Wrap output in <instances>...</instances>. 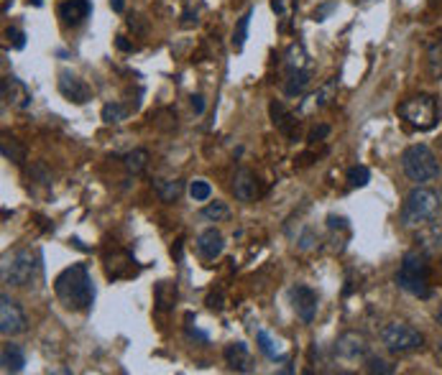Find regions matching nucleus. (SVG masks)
<instances>
[{
    "label": "nucleus",
    "instance_id": "nucleus-1",
    "mask_svg": "<svg viewBox=\"0 0 442 375\" xmlns=\"http://www.w3.org/2000/svg\"><path fill=\"white\" fill-rule=\"evenodd\" d=\"M54 294L57 299L64 304V309L72 311H87L95 304V286H92L90 271L84 263L64 268L62 273L54 278Z\"/></svg>",
    "mask_w": 442,
    "mask_h": 375
},
{
    "label": "nucleus",
    "instance_id": "nucleus-2",
    "mask_svg": "<svg viewBox=\"0 0 442 375\" xmlns=\"http://www.w3.org/2000/svg\"><path fill=\"white\" fill-rule=\"evenodd\" d=\"M396 284L407 294L417 299H430L432 286H430V260L425 250H409L396 271Z\"/></svg>",
    "mask_w": 442,
    "mask_h": 375
},
{
    "label": "nucleus",
    "instance_id": "nucleus-3",
    "mask_svg": "<svg viewBox=\"0 0 442 375\" xmlns=\"http://www.w3.org/2000/svg\"><path fill=\"white\" fill-rule=\"evenodd\" d=\"M440 212V194L427 186H417L407 194L401 204V225L404 227H425L430 225Z\"/></svg>",
    "mask_w": 442,
    "mask_h": 375
},
{
    "label": "nucleus",
    "instance_id": "nucleus-4",
    "mask_svg": "<svg viewBox=\"0 0 442 375\" xmlns=\"http://www.w3.org/2000/svg\"><path fill=\"white\" fill-rule=\"evenodd\" d=\"M401 169H404L409 182L417 184L432 182L440 176V164L430 151V146H425V143H414L401 153Z\"/></svg>",
    "mask_w": 442,
    "mask_h": 375
},
{
    "label": "nucleus",
    "instance_id": "nucleus-5",
    "mask_svg": "<svg viewBox=\"0 0 442 375\" xmlns=\"http://www.w3.org/2000/svg\"><path fill=\"white\" fill-rule=\"evenodd\" d=\"M401 120H407L412 128L417 131H432L437 120H440V102L432 95H417V97H409L396 108Z\"/></svg>",
    "mask_w": 442,
    "mask_h": 375
},
{
    "label": "nucleus",
    "instance_id": "nucleus-6",
    "mask_svg": "<svg viewBox=\"0 0 442 375\" xmlns=\"http://www.w3.org/2000/svg\"><path fill=\"white\" fill-rule=\"evenodd\" d=\"M39 253L34 250H16L10 258L3 260V281L10 286H28L34 284L36 273H39Z\"/></svg>",
    "mask_w": 442,
    "mask_h": 375
},
{
    "label": "nucleus",
    "instance_id": "nucleus-7",
    "mask_svg": "<svg viewBox=\"0 0 442 375\" xmlns=\"http://www.w3.org/2000/svg\"><path fill=\"white\" fill-rule=\"evenodd\" d=\"M381 342L386 345L389 352L404 355V352H414L425 345V334L414 329V327L404 325V322H392L381 329Z\"/></svg>",
    "mask_w": 442,
    "mask_h": 375
},
{
    "label": "nucleus",
    "instance_id": "nucleus-8",
    "mask_svg": "<svg viewBox=\"0 0 442 375\" xmlns=\"http://www.w3.org/2000/svg\"><path fill=\"white\" fill-rule=\"evenodd\" d=\"M289 301H292L294 314H297L304 325H312V322H315V317H317V307H320L317 291H312V289L304 284H297L289 289Z\"/></svg>",
    "mask_w": 442,
    "mask_h": 375
},
{
    "label": "nucleus",
    "instance_id": "nucleus-9",
    "mask_svg": "<svg viewBox=\"0 0 442 375\" xmlns=\"http://www.w3.org/2000/svg\"><path fill=\"white\" fill-rule=\"evenodd\" d=\"M0 332L6 337H16L26 332V314L16 299H10L8 294L0 296Z\"/></svg>",
    "mask_w": 442,
    "mask_h": 375
},
{
    "label": "nucleus",
    "instance_id": "nucleus-10",
    "mask_svg": "<svg viewBox=\"0 0 442 375\" xmlns=\"http://www.w3.org/2000/svg\"><path fill=\"white\" fill-rule=\"evenodd\" d=\"M59 92L75 105H84V102L92 100V90L87 87V82L80 79L77 75H72V72H67V69L59 72Z\"/></svg>",
    "mask_w": 442,
    "mask_h": 375
},
{
    "label": "nucleus",
    "instance_id": "nucleus-11",
    "mask_svg": "<svg viewBox=\"0 0 442 375\" xmlns=\"http://www.w3.org/2000/svg\"><path fill=\"white\" fill-rule=\"evenodd\" d=\"M335 355L342 360H358L368 355V340L360 332H342L335 342Z\"/></svg>",
    "mask_w": 442,
    "mask_h": 375
},
{
    "label": "nucleus",
    "instance_id": "nucleus-12",
    "mask_svg": "<svg viewBox=\"0 0 442 375\" xmlns=\"http://www.w3.org/2000/svg\"><path fill=\"white\" fill-rule=\"evenodd\" d=\"M0 90H3V102L10 105V108L26 110L31 105V92H28V87L18 77H3Z\"/></svg>",
    "mask_w": 442,
    "mask_h": 375
},
{
    "label": "nucleus",
    "instance_id": "nucleus-13",
    "mask_svg": "<svg viewBox=\"0 0 442 375\" xmlns=\"http://www.w3.org/2000/svg\"><path fill=\"white\" fill-rule=\"evenodd\" d=\"M59 18H62V23L64 26H80L84 23L92 13V3L90 0H64L62 6H59Z\"/></svg>",
    "mask_w": 442,
    "mask_h": 375
},
{
    "label": "nucleus",
    "instance_id": "nucleus-14",
    "mask_svg": "<svg viewBox=\"0 0 442 375\" xmlns=\"http://www.w3.org/2000/svg\"><path fill=\"white\" fill-rule=\"evenodd\" d=\"M233 194L235 200L241 202H253L259 197V179L250 169H238L233 176Z\"/></svg>",
    "mask_w": 442,
    "mask_h": 375
},
{
    "label": "nucleus",
    "instance_id": "nucleus-15",
    "mask_svg": "<svg viewBox=\"0 0 442 375\" xmlns=\"http://www.w3.org/2000/svg\"><path fill=\"white\" fill-rule=\"evenodd\" d=\"M268 115H271V123H274L284 135H289V138H297V135H300V120L284 108L282 102H276V100L271 102V105H268Z\"/></svg>",
    "mask_w": 442,
    "mask_h": 375
},
{
    "label": "nucleus",
    "instance_id": "nucleus-16",
    "mask_svg": "<svg viewBox=\"0 0 442 375\" xmlns=\"http://www.w3.org/2000/svg\"><path fill=\"white\" fill-rule=\"evenodd\" d=\"M197 250H200V256L205 260H215L217 256L225 250V238H223L220 230L208 227V230L200 233V238H197Z\"/></svg>",
    "mask_w": 442,
    "mask_h": 375
},
{
    "label": "nucleus",
    "instance_id": "nucleus-17",
    "mask_svg": "<svg viewBox=\"0 0 442 375\" xmlns=\"http://www.w3.org/2000/svg\"><path fill=\"white\" fill-rule=\"evenodd\" d=\"M223 355H225V363L235 373H250V352L246 342H230Z\"/></svg>",
    "mask_w": 442,
    "mask_h": 375
},
{
    "label": "nucleus",
    "instance_id": "nucleus-18",
    "mask_svg": "<svg viewBox=\"0 0 442 375\" xmlns=\"http://www.w3.org/2000/svg\"><path fill=\"white\" fill-rule=\"evenodd\" d=\"M0 365H3V373H21L26 365V355L24 350L8 342V345H3V352H0Z\"/></svg>",
    "mask_w": 442,
    "mask_h": 375
},
{
    "label": "nucleus",
    "instance_id": "nucleus-19",
    "mask_svg": "<svg viewBox=\"0 0 442 375\" xmlns=\"http://www.w3.org/2000/svg\"><path fill=\"white\" fill-rule=\"evenodd\" d=\"M335 92H338V79H327L322 87H320L315 95H309L307 100H304V105H302V110L304 113H309V110H317V108H325L327 102L335 97Z\"/></svg>",
    "mask_w": 442,
    "mask_h": 375
},
{
    "label": "nucleus",
    "instance_id": "nucleus-20",
    "mask_svg": "<svg viewBox=\"0 0 442 375\" xmlns=\"http://www.w3.org/2000/svg\"><path fill=\"white\" fill-rule=\"evenodd\" d=\"M309 87V72L307 69H286V82H284V95L297 97Z\"/></svg>",
    "mask_w": 442,
    "mask_h": 375
},
{
    "label": "nucleus",
    "instance_id": "nucleus-21",
    "mask_svg": "<svg viewBox=\"0 0 442 375\" xmlns=\"http://www.w3.org/2000/svg\"><path fill=\"white\" fill-rule=\"evenodd\" d=\"M154 189H156L161 202H169V204H172V202H176L182 197L184 182L182 179H156V182H154Z\"/></svg>",
    "mask_w": 442,
    "mask_h": 375
},
{
    "label": "nucleus",
    "instance_id": "nucleus-22",
    "mask_svg": "<svg viewBox=\"0 0 442 375\" xmlns=\"http://www.w3.org/2000/svg\"><path fill=\"white\" fill-rule=\"evenodd\" d=\"M123 166H125V171H128V174H133V176L143 174V171H146V166H149V151L136 148V151H131V153H125Z\"/></svg>",
    "mask_w": 442,
    "mask_h": 375
},
{
    "label": "nucleus",
    "instance_id": "nucleus-23",
    "mask_svg": "<svg viewBox=\"0 0 442 375\" xmlns=\"http://www.w3.org/2000/svg\"><path fill=\"white\" fill-rule=\"evenodd\" d=\"M176 301V284H172V281H161V284H156V309L159 311H167V309L174 307Z\"/></svg>",
    "mask_w": 442,
    "mask_h": 375
},
{
    "label": "nucleus",
    "instance_id": "nucleus-24",
    "mask_svg": "<svg viewBox=\"0 0 442 375\" xmlns=\"http://www.w3.org/2000/svg\"><path fill=\"white\" fill-rule=\"evenodd\" d=\"M256 342H259V350L264 352L268 360H274V363H276V360H286L284 350L279 347V342L271 340V334H268V332H264V329H261V332L256 334Z\"/></svg>",
    "mask_w": 442,
    "mask_h": 375
},
{
    "label": "nucleus",
    "instance_id": "nucleus-25",
    "mask_svg": "<svg viewBox=\"0 0 442 375\" xmlns=\"http://www.w3.org/2000/svg\"><path fill=\"white\" fill-rule=\"evenodd\" d=\"M0 151H3L6 161H13V164H24L26 161V146L21 141H16V138H3Z\"/></svg>",
    "mask_w": 442,
    "mask_h": 375
},
{
    "label": "nucleus",
    "instance_id": "nucleus-26",
    "mask_svg": "<svg viewBox=\"0 0 442 375\" xmlns=\"http://www.w3.org/2000/svg\"><path fill=\"white\" fill-rule=\"evenodd\" d=\"M250 18H253V8H248L238 18V23H235V31H233V49L235 51H243L246 46V39H248V26H250Z\"/></svg>",
    "mask_w": 442,
    "mask_h": 375
},
{
    "label": "nucleus",
    "instance_id": "nucleus-27",
    "mask_svg": "<svg viewBox=\"0 0 442 375\" xmlns=\"http://www.w3.org/2000/svg\"><path fill=\"white\" fill-rule=\"evenodd\" d=\"M284 64H286V69H307L309 57H307V51H304V46H302V44H292L289 51H286Z\"/></svg>",
    "mask_w": 442,
    "mask_h": 375
},
{
    "label": "nucleus",
    "instance_id": "nucleus-28",
    "mask_svg": "<svg viewBox=\"0 0 442 375\" xmlns=\"http://www.w3.org/2000/svg\"><path fill=\"white\" fill-rule=\"evenodd\" d=\"M102 120L108 125L113 123H123L125 117H128V108L125 105H120V102H108V105H102Z\"/></svg>",
    "mask_w": 442,
    "mask_h": 375
},
{
    "label": "nucleus",
    "instance_id": "nucleus-29",
    "mask_svg": "<svg viewBox=\"0 0 442 375\" xmlns=\"http://www.w3.org/2000/svg\"><path fill=\"white\" fill-rule=\"evenodd\" d=\"M368 182H371V171H368V166L348 169V184H351L353 189H360V186H366Z\"/></svg>",
    "mask_w": 442,
    "mask_h": 375
},
{
    "label": "nucleus",
    "instance_id": "nucleus-30",
    "mask_svg": "<svg viewBox=\"0 0 442 375\" xmlns=\"http://www.w3.org/2000/svg\"><path fill=\"white\" fill-rule=\"evenodd\" d=\"M190 194H192L194 202H208L210 194H212V186L205 179H194L192 186H190Z\"/></svg>",
    "mask_w": 442,
    "mask_h": 375
},
{
    "label": "nucleus",
    "instance_id": "nucleus-31",
    "mask_svg": "<svg viewBox=\"0 0 442 375\" xmlns=\"http://www.w3.org/2000/svg\"><path fill=\"white\" fill-rule=\"evenodd\" d=\"M368 373H381V375H392L396 367H394V363H389V360L384 358H371L368 360Z\"/></svg>",
    "mask_w": 442,
    "mask_h": 375
},
{
    "label": "nucleus",
    "instance_id": "nucleus-32",
    "mask_svg": "<svg viewBox=\"0 0 442 375\" xmlns=\"http://www.w3.org/2000/svg\"><path fill=\"white\" fill-rule=\"evenodd\" d=\"M202 217L205 220H223V217H228V207L223 204V202H212V204H208V207L202 209Z\"/></svg>",
    "mask_w": 442,
    "mask_h": 375
},
{
    "label": "nucleus",
    "instance_id": "nucleus-33",
    "mask_svg": "<svg viewBox=\"0 0 442 375\" xmlns=\"http://www.w3.org/2000/svg\"><path fill=\"white\" fill-rule=\"evenodd\" d=\"M430 75L442 77V49L430 51Z\"/></svg>",
    "mask_w": 442,
    "mask_h": 375
},
{
    "label": "nucleus",
    "instance_id": "nucleus-34",
    "mask_svg": "<svg viewBox=\"0 0 442 375\" xmlns=\"http://www.w3.org/2000/svg\"><path fill=\"white\" fill-rule=\"evenodd\" d=\"M6 39L10 41L13 49H24L26 46V34L24 31H18V28H6Z\"/></svg>",
    "mask_w": 442,
    "mask_h": 375
},
{
    "label": "nucleus",
    "instance_id": "nucleus-35",
    "mask_svg": "<svg viewBox=\"0 0 442 375\" xmlns=\"http://www.w3.org/2000/svg\"><path fill=\"white\" fill-rule=\"evenodd\" d=\"M187 334L190 337H194V340H202V342H208V334L200 332L197 327H192V314H187Z\"/></svg>",
    "mask_w": 442,
    "mask_h": 375
},
{
    "label": "nucleus",
    "instance_id": "nucleus-36",
    "mask_svg": "<svg viewBox=\"0 0 442 375\" xmlns=\"http://www.w3.org/2000/svg\"><path fill=\"white\" fill-rule=\"evenodd\" d=\"M179 23L184 26V28H190V26H197V10H192V8H187L182 13V21Z\"/></svg>",
    "mask_w": 442,
    "mask_h": 375
},
{
    "label": "nucleus",
    "instance_id": "nucleus-37",
    "mask_svg": "<svg viewBox=\"0 0 442 375\" xmlns=\"http://www.w3.org/2000/svg\"><path fill=\"white\" fill-rule=\"evenodd\" d=\"M208 307L210 309H215V311H220V309H223V307H225V304H223V291H212V294H210V296H208Z\"/></svg>",
    "mask_w": 442,
    "mask_h": 375
},
{
    "label": "nucleus",
    "instance_id": "nucleus-38",
    "mask_svg": "<svg viewBox=\"0 0 442 375\" xmlns=\"http://www.w3.org/2000/svg\"><path fill=\"white\" fill-rule=\"evenodd\" d=\"M333 10H335V3H325L322 8L315 10V16H312V18H315V21H325L327 13H333Z\"/></svg>",
    "mask_w": 442,
    "mask_h": 375
},
{
    "label": "nucleus",
    "instance_id": "nucleus-39",
    "mask_svg": "<svg viewBox=\"0 0 442 375\" xmlns=\"http://www.w3.org/2000/svg\"><path fill=\"white\" fill-rule=\"evenodd\" d=\"M327 133H330V128H327V125H320V128H312V131H309V141H320V138H325Z\"/></svg>",
    "mask_w": 442,
    "mask_h": 375
},
{
    "label": "nucleus",
    "instance_id": "nucleus-40",
    "mask_svg": "<svg viewBox=\"0 0 442 375\" xmlns=\"http://www.w3.org/2000/svg\"><path fill=\"white\" fill-rule=\"evenodd\" d=\"M190 100H192V110H194V113H197V115H202V113H205V97H202V95H192Z\"/></svg>",
    "mask_w": 442,
    "mask_h": 375
},
{
    "label": "nucleus",
    "instance_id": "nucleus-41",
    "mask_svg": "<svg viewBox=\"0 0 442 375\" xmlns=\"http://www.w3.org/2000/svg\"><path fill=\"white\" fill-rule=\"evenodd\" d=\"M116 46H118L120 51H133V44L125 41V36H116Z\"/></svg>",
    "mask_w": 442,
    "mask_h": 375
},
{
    "label": "nucleus",
    "instance_id": "nucleus-42",
    "mask_svg": "<svg viewBox=\"0 0 442 375\" xmlns=\"http://www.w3.org/2000/svg\"><path fill=\"white\" fill-rule=\"evenodd\" d=\"M110 8L116 10V13H123V8H125V0H110Z\"/></svg>",
    "mask_w": 442,
    "mask_h": 375
},
{
    "label": "nucleus",
    "instance_id": "nucleus-43",
    "mask_svg": "<svg viewBox=\"0 0 442 375\" xmlns=\"http://www.w3.org/2000/svg\"><path fill=\"white\" fill-rule=\"evenodd\" d=\"M271 8H274L276 13H284V0H271Z\"/></svg>",
    "mask_w": 442,
    "mask_h": 375
},
{
    "label": "nucleus",
    "instance_id": "nucleus-44",
    "mask_svg": "<svg viewBox=\"0 0 442 375\" xmlns=\"http://www.w3.org/2000/svg\"><path fill=\"white\" fill-rule=\"evenodd\" d=\"M279 373H284V375H286V373H294V367L289 365V363H286V367H282V370H279Z\"/></svg>",
    "mask_w": 442,
    "mask_h": 375
},
{
    "label": "nucleus",
    "instance_id": "nucleus-45",
    "mask_svg": "<svg viewBox=\"0 0 442 375\" xmlns=\"http://www.w3.org/2000/svg\"><path fill=\"white\" fill-rule=\"evenodd\" d=\"M28 6H36V8H39V6H44V0H28Z\"/></svg>",
    "mask_w": 442,
    "mask_h": 375
},
{
    "label": "nucleus",
    "instance_id": "nucleus-46",
    "mask_svg": "<svg viewBox=\"0 0 442 375\" xmlns=\"http://www.w3.org/2000/svg\"><path fill=\"white\" fill-rule=\"evenodd\" d=\"M437 358H440V363H442V342L437 345Z\"/></svg>",
    "mask_w": 442,
    "mask_h": 375
},
{
    "label": "nucleus",
    "instance_id": "nucleus-47",
    "mask_svg": "<svg viewBox=\"0 0 442 375\" xmlns=\"http://www.w3.org/2000/svg\"><path fill=\"white\" fill-rule=\"evenodd\" d=\"M437 319H440V327H442V307H440V314H437Z\"/></svg>",
    "mask_w": 442,
    "mask_h": 375
}]
</instances>
